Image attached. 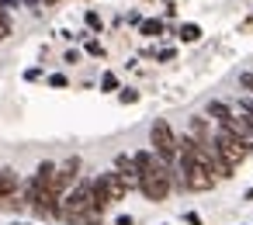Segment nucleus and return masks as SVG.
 Masks as SVG:
<instances>
[{
    "label": "nucleus",
    "instance_id": "obj_1",
    "mask_svg": "<svg viewBox=\"0 0 253 225\" xmlns=\"http://www.w3.org/2000/svg\"><path fill=\"white\" fill-rule=\"evenodd\" d=\"M135 166H139V190H142V197H146V201H163V197L170 194L173 180H180V177H177V170H173V166H167L153 149L135 152Z\"/></svg>",
    "mask_w": 253,
    "mask_h": 225
},
{
    "label": "nucleus",
    "instance_id": "obj_2",
    "mask_svg": "<svg viewBox=\"0 0 253 225\" xmlns=\"http://www.w3.org/2000/svg\"><path fill=\"white\" fill-rule=\"evenodd\" d=\"M59 218L70 222V225H101L104 222V211L97 208L94 201V180H80L59 204Z\"/></svg>",
    "mask_w": 253,
    "mask_h": 225
},
{
    "label": "nucleus",
    "instance_id": "obj_3",
    "mask_svg": "<svg viewBox=\"0 0 253 225\" xmlns=\"http://www.w3.org/2000/svg\"><path fill=\"white\" fill-rule=\"evenodd\" d=\"M149 146H153V152L167 163V166H173L177 163V152H180V139L173 135V128L163 121V118H156L153 125H149Z\"/></svg>",
    "mask_w": 253,
    "mask_h": 225
},
{
    "label": "nucleus",
    "instance_id": "obj_4",
    "mask_svg": "<svg viewBox=\"0 0 253 225\" xmlns=\"http://www.w3.org/2000/svg\"><path fill=\"white\" fill-rule=\"evenodd\" d=\"M215 149H218V156H222V163L229 166V170H236L250 152H253V146L246 142V139H239V135H229V132H215Z\"/></svg>",
    "mask_w": 253,
    "mask_h": 225
},
{
    "label": "nucleus",
    "instance_id": "obj_5",
    "mask_svg": "<svg viewBox=\"0 0 253 225\" xmlns=\"http://www.w3.org/2000/svg\"><path fill=\"white\" fill-rule=\"evenodd\" d=\"M125 194H128V187H125V180H122L115 170H108V173L94 177V201H97V208H101V211H104L108 204H118Z\"/></svg>",
    "mask_w": 253,
    "mask_h": 225
},
{
    "label": "nucleus",
    "instance_id": "obj_6",
    "mask_svg": "<svg viewBox=\"0 0 253 225\" xmlns=\"http://www.w3.org/2000/svg\"><path fill=\"white\" fill-rule=\"evenodd\" d=\"M115 173L125 180V187H128V190H135V187H139V166H135V156H125V152H122V156L115 159Z\"/></svg>",
    "mask_w": 253,
    "mask_h": 225
},
{
    "label": "nucleus",
    "instance_id": "obj_7",
    "mask_svg": "<svg viewBox=\"0 0 253 225\" xmlns=\"http://www.w3.org/2000/svg\"><path fill=\"white\" fill-rule=\"evenodd\" d=\"M18 184H21V180H18L14 170H0V208H4V204L18 194Z\"/></svg>",
    "mask_w": 253,
    "mask_h": 225
},
{
    "label": "nucleus",
    "instance_id": "obj_8",
    "mask_svg": "<svg viewBox=\"0 0 253 225\" xmlns=\"http://www.w3.org/2000/svg\"><path fill=\"white\" fill-rule=\"evenodd\" d=\"M205 111H208V118H211V121H215L218 128H222V125H225V121H229V118L236 114V111H232V108H229L225 101H208V108H205Z\"/></svg>",
    "mask_w": 253,
    "mask_h": 225
},
{
    "label": "nucleus",
    "instance_id": "obj_9",
    "mask_svg": "<svg viewBox=\"0 0 253 225\" xmlns=\"http://www.w3.org/2000/svg\"><path fill=\"white\" fill-rule=\"evenodd\" d=\"M139 32H142L146 38H160V35H163V21H160V18H149V21L139 25Z\"/></svg>",
    "mask_w": 253,
    "mask_h": 225
},
{
    "label": "nucleus",
    "instance_id": "obj_10",
    "mask_svg": "<svg viewBox=\"0 0 253 225\" xmlns=\"http://www.w3.org/2000/svg\"><path fill=\"white\" fill-rule=\"evenodd\" d=\"M177 38L191 45V42H198V38H201V28H198V25H180V32H177Z\"/></svg>",
    "mask_w": 253,
    "mask_h": 225
},
{
    "label": "nucleus",
    "instance_id": "obj_11",
    "mask_svg": "<svg viewBox=\"0 0 253 225\" xmlns=\"http://www.w3.org/2000/svg\"><path fill=\"white\" fill-rule=\"evenodd\" d=\"M101 87H104L108 94H111V90H118V76H115V73H104V76H101Z\"/></svg>",
    "mask_w": 253,
    "mask_h": 225
},
{
    "label": "nucleus",
    "instance_id": "obj_12",
    "mask_svg": "<svg viewBox=\"0 0 253 225\" xmlns=\"http://www.w3.org/2000/svg\"><path fill=\"white\" fill-rule=\"evenodd\" d=\"M118 101H122V104H135V101H139V90H132V87H125V90L118 94Z\"/></svg>",
    "mask_w": 253,
    "mask_h": 225
},
{
    "label": "nucleus",
    "instance_id": "obj_13",
    "mask_svg": "<svg viewBox=\"0 0 253 225\" xmlns=\"http://www.w3.org/2000/svg\"><path fill=\"white\" fill-rule=\"evenodd\" d=\"M239 87H243V90L253 97V73H239Z\"/></svg>",
    "mask_w": 253,
    "mask_h": 225
},
{
    "label": "nucleus",
    "instance_id": "obj_14",
    "mask_svg": "<svg viewBox=\"0 0 253 225\" xmlns=\"http://www.w3.org/2000/svg\"><path fill=\"white\" fill-rule=\"evenodd\" d=\"M87 25H90L94 32H101V28H104V25H101V14H97V11H87Z\"/></svg>",
    "mask_w": 253,
    "mask_h": 225
},
{
    "label": "nucleus",
    "instance_id": "obj_15",
    "mask_svg": "<svg viewBox=\"0 0 253 225\" xmlns=\"http://www.w3.org/2000/svg\"><path fill=\"white\" fill-rule=\"evenodd\" d=\"M87 52H90V56H104V45H101L97 38H87Z\"/></svg>",
    "mask_w": 253,
    "mask_h": 225
},
{
    "label": "nucleus",
    "instance_id": "obj_16",
    "mask_svg": "<svg viewBox=\"0 0 253 225\" xmlns=\"http://www.w3.org/2000/svg\"><path fill=\"white\" fill-rule=\"evenodd\" d=\"M66 83H70V80H66L63 73H52V76H49V87H66Z\"/></svg>",
    "mask_w": 253,
    "mask_h": 225
},
{
    "label": "nucleus",
    "instance_id": "obj_17",
    "mask_svg": "<svg viewBox=\"0 0 253 225\" xmlns=\"http://www.w3.org/2000/svg\"><path fill=\"white\" fill-rule=\"evenodd\" d=\"M11 35V21H7V14H0V38H7Z\"/></svg>",
    "mask_w": 253,
    "mask_h": 225
},
{
    "label": "nucleus",
    "instance_id": "obj_18",
    "mask_svg": "<svg viewBox=\"0 0 253 225\" xmlns=\"http://www.w3.org/2000/svg\"><path fill=\"white\" fill-rule=\"evenodd\" d=\"M156 59H160V63H167V59H173V49H160V52H156Z\"/></svg>",
    "mask_w": 253,
    "mask_h": 225
},
{
    "label": "nucleus",
    "instance_id": "obj_19",
    "mask_svg": "<svg viewBox=\"0 0 253 225\" xmlns=\"http://www.w3.org/2000/svg\"><path fill=\"white\" fill-rule=\"evenodd\" d=\"M184 222H187V225H201V215H194V211H187V215H184Z\"/></svg>",
    "mask_w": 253,
    "mask_h": 225
},
{
    "label": "nucleus",
    "instance_id": "obj_20",
    "mask_svg": "<svg viewBox=\"0 0 253 225\" xmlns=\"http://www.w3.org/2000/svg\"><path fill=\"white\" fill-rule=\"evenodd\" d=\"M115 222H118V225H135V218H132V215H118Z\"/></svg>",
    "mask_w": 253,
    "mask_h": 225
},
{
    "label": "nucleus",
    "instance_id": "obj_21",
    "mask_svg": "<svg viewBox=\"0 0 253 225\" xmlns=\"http://www.w3.org/2000/svg\"><path fill=\"white\" fill-rule=\"evenodd\" d=\"M4 4H7V7H14V4H21V0H4Z\"/></svg>",
    "mask_w": 253,
    "mask_h": 225
},
{
    "label": "nucleus",
    "instance_id": "obj_22",
    "mask_svg": "<svg viewBox=\"0 0 253 225\" xmlns=\"http://www.w3.org/2000/svg\"><path fill=\"white\" fill-rule=\"evenodd\" d=\"M21 4H28V7H35V4H39V0H21Z\"/></svg>",
    "mask_w": 253,
    "mask_h": 225
},
{
    "label": "nucleus",
    "instance_id": "obj_23",
    "mask_svg": "<svg viewBox=\"0 0 253 225\" xmlns=\"http://www.w3.org/2000/svg\"><path fill=\"white\" fill-rule=\"evenodd\" d=\"M246 201H253V190H246Z\"/></svg>",
    "mask_w": 253,
    "mask_h": 225
},
{
    "label": "nucleus",
    "instance_id": "obj_24",
    "mask_svg": "<svg viewBox=\"0 0 253 225\" xmlns=\"http://www.w3.org/2000/svg\"><path fill=\"white\" fill-rule=\"evenodd\" d=\"M4 7H7V4H4V0H0V14H4Z\"/></svg>",
    "mask_w": 253,
    "mask_h": 225
},
{
    "label": "nucleus",
    "instance_id": "obj_25",
    "mask_svg": "<svg viewBox=\"0 0 253 225\" xmlns=\"http://www.w3.org/2000/svg\"><path fill=\"white\" fill-rule=\"evenodd\" d=\"M14 225H28V222H14Z\"/></svg>",
    "mask_w": 253,
    "mask_h": 225
},
{
    "label": "nucleus",
    "instance_id": "obj_26",
    "mask_svg": "<svg viewBox=\"0 0 253 225\" xmlns=\"http://www.w3.org/2000/svg\"><path fill=\"white\" fill-rule=\"evenodd\" d=\"M45 4H56V0H45Z\"/></svg>",
    "mask_w": 253,
    "mask_h": 225
}]
</instances>
